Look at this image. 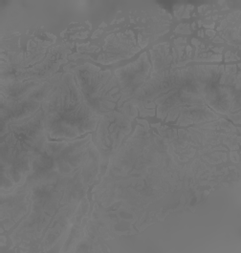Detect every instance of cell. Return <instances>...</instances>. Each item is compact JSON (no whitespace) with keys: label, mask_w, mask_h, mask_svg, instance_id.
Wrapping results in <instances>:
<instances>
[{"label":"cell","mask_w":241,"mask_h":253,"mask_svg":"<svg viewBox=\"0 0 241 253\" xmlns=\"http://www.w3.org/2000/svg\"><path fill=\"white\" fill-rule=\"evenodd\" d=\"M46 135L52 139H74L96 129L99 116L88 105L72 74H65L43 104Z\"/></svg>","instance_id":"6da1fadb"},{"label":"cell","mask_w":241,"mask_h":253,"mask_svg":"<svg viewBox=\"0 0 241 253\" xmlns=\"http://www.w3.org/2000/svg\"><path fill=\"white\" fill-rule=\"evenodd\" d=\"M205 92L193 87H185L170 91L168 95L159 99L158 112L167 117L168 121H190L199 123L215 119L216 116L207 106L204 98Z\"/></svg>","instance_id":"3957f363"},{"label":"cell","mask_w":241,"mask_h":253,"mask_svg":"<svg viewBox=\"0 0 241 253\" xmlns=\"http://www.w3.org/2000/svg\"><path fill=\"white\" fill-rule=\"evenodd\" d=\"M76 83L83 93L88 105L99 117L113 110L122 97L120 84L109 71L99 70L86 64L74 71Z\"/></svg>","instance_id":"7a4b0ae2"},{"label":"cell","mask_w":241,"mask_h":253,"mask_svg":"<svg viewBox=\"0 0 241 253\" xmlns=\"http://www.w3.org/2000/svg\"><path fill=\"white\" fill-rule=\"evenodd\" d=\"M149 69L150 64L146 58V55L144 54L132 64L117 71L116 75L119 80L122 97H135L143 85L145 84V81L148 76Z\"/></svg>","instance_id":"277c9868"}]
</instances>
